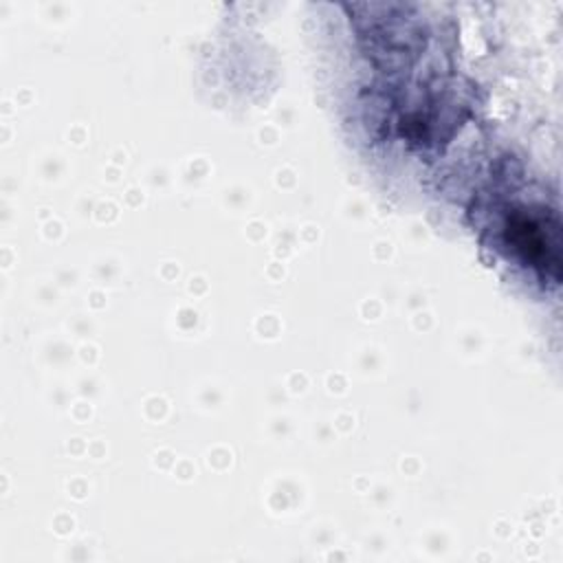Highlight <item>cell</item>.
<instances>
[{
    "label": "cell",
    "mask_w": 563,
    "mask_h": 563,
    "mask_svg": "<svg viewBox=\"0 0 563 563\" xmlns=\"http://www.w3.org/2000/svg\"><path fill=\"white\" fill-rule=\"evenodd\" d=\"M504 242L512 246L523 262L539 268L545 277L559 279V227L530 209H512L504 220Z\"/></svg>",
    "instance_id": "1"
}]
</instances>
